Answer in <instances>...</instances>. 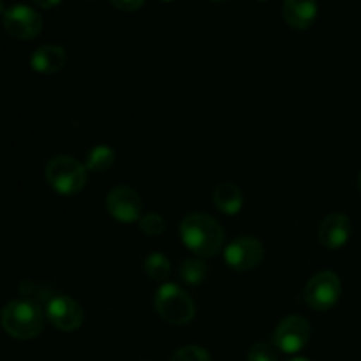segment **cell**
I'll return each instance as SVG.
<instances>
[{
	"label": "cell",
	"mask_w": 361,
	"mask_h": 361,
	"mask_svg": "<svg viewBox=\"0 0 361 361\" xmlns=\"http://www.w3.org/2000/svg\"><path fill=\"white\" fill-rule=\"evenodd\" d=\"M180 238L190 252L196 254V257L207 259L217 256L222 250L224 229L212 215L194 212L183 217L180 224Z\"/></svg>",
	"instance_id": "obj_1"
},
{
	"label": "cell",
	"mask_w": 361,
	"mask_h": 361,
	"mask_svg": "<svg viewBox=\"0 0 361 361\" xmlns=\"http://www.w3.org/2000/svg\"><path fill=\"white\" fill-rule=\"evenodd\" d=\"M4 331L18 341H30L39 337L44 328V316L37 303L30 300H13L0 312Z\"/></svg>",
	"instance_id": "obj_2"
},
{
	"label": "cell",
	"mask_w": 361,
	"mask_h": 361,
	"mask_svg": "<svg viewBox=\"0 0 361 361\" xmlns=\"http://www.w3.org/2000/svg\"><path fill=\"white\" fill-rule=\"evenodd\" d=\"M44 176L55 192L62 196H76L87 185L88 171L85 164L71 155H55L46 164Z\"/></svg>",
	"instance_id": "obj_3"
},
{
	"label": "cell",
	"mask_w": 361,
	"mask_h": 361,
	"mask_svg": "<svg viewBox=\"0 0 361 361\" xmlns=\"http://www.w3.org/2000/svg\"><path fill=\"white\" fill-rule=\"evenodd\" d=\"M154 307L166 323L176 326L189 324L196 316L194 300L176 284H162L154 296Z\"/></svg>",
	"instance_id": "obj_4"
},
{
	"label": "cell",
	"mask_w": 361,
	"mask_h": 361,
	"mask_svg": "<svg viewBox=\"0 0 361 361\" xmlns=\"http://www.w3.org/2000/svg\"><path fill=\"white\" fill-rule=\"evenodd\" d=\"M341 295L342 284L338 275L334 271H321L307 282L303 300L312 310L324 312V310H330L337 305Z\"/></svg>",
	"instance_id": "obj_5"
},
{
	"label": "cell",
	"mask_w": 361,
	"mask_h": 361,
	"mask_svg": "<svg viewBox=\"0 0 361 361\" xmlns=\"http://www.w3.org/2000/svg\"><path fill=\"white\" fill-rule=\"evenodd\" d=\"M4 30L18 41H30L35 39L42 30V18L32 7L25 4H14L4 13Z\"/></svg>",
	"instance_id": "obj_6"
},
{
	"label": "cell",
	"mask_w": 361,
	"mask_h": 361,
	"mask_svg": "<svg viewBox=\"0 0 361 361\" xmlns=\"http://www.w3.org/2000/svg\"><path fill=\"white\" fill-rule=\"evenodd\" d=\"M312 328L302 316H288L277 324L274 331V345L286 355L302 351L310 341Z\"/></svg>",
	"instance_id": "obj_7"
},
{
	"label": "cell",
	"mask_w": 361,
	"mask_h": 361,
	"mask_svg": "<svg viewBox=\"0 0 361 361\" xmlns=\"http://www.w3.org/2000/svg\"><path fill=\"white\" fill-rule=\"evenodd\" d=\"M264 257L263 243L252 236H240L224 249V261L235 271H249L259 267Z\"/></svg>",
	"instance_id": "obj_8"
},
{
	"label": "cell",
	"mask_w": 361,
	"mask_h": 361,
	"mask_svg": "<svg viewBox=\"0 0 361 361\" xmlns=\"http://www.w3.org/2000/svg\"><path fill=\"white\" fill-rule=\"evenodd\" d=\"M106 210L115 221L130 224V222H137L141 219L143 203L136 190L127 185H118L109 190L108 197H106Z\"/></svg>",
	"instance_id": "obj_9"
},
{
	"label": "cell",
	"mask_w": 361,
	"mask_h": 361,
	"mask_svg": "<svg viewBox=\"0 0 361 361\" xmlns=\"http://www.w3.org/2000/svg\"><path fill=\"white\" fill-rule=\"evenodd\" d=\"M48 321L60 331H76L83 324V307L74 298L66 295L53 296L46 305Z\"/></svg>",
	"instance_id": "obj_10"
},
{
	"label": "cell",
	"mask_w": 361,
	"mask_h": 361,
	"mask_svg": "<svg viewBox=\"0 0 361 361\" xmlns=\"http://www.w3.org/2000/svg\"><path fill=\"white\" fill-rule=\"evenodd\" d=\"M317 236H319L321 245H324L326 249H341L351 236V221L348 215L341 214V212L326 215L319 224Z\"/></svg>",
	"instance_id": "obj_11"
},
{
	"label": "cell",
	"mask_w": 361,
	"mask_h": 361,
	"mask_svg": "<svg viewBox=\"0 0 361 361\" xmlns=\"http://www.w3.org/2000/svg\"><path fill=\"white\" fill-rule=\"evenodd\" d=\"M282 16L295 30H307L317 18V0H284Z\"/></svg>",
	"instance_id": "obj_12"
},
{
	"label": "cell",
	"mask_w": 361,
	"mask_h": 361,
	"mask_svg": "<svg viewBox=\"0 0 361 361\" xmlns=\"http://www.w3.org/2000/svg\"><path fill=\"white\" fill-rule=\"evenodd\" d=\"M67 53L59 44H44L30 56V67L39 74H56L66 67Z\"/></svg>",
	"instance_id": "obj_13"
},
{
	"label": "cell",
	"mask_w": 361,
	"mask_h": 361,
	"mask_svg": "<svg viewBox=\"0 0 361 361\" xmlns=\"http://www.w3.org/2000/svg\"><path fill=\"white\" fill-rule=\"evenodd\" d=\"M215 208L222 212L224 215H236L240 214L243 207V194L236 183L233 182H221L214 189L212 194Z\"/></svg>",
	"instance_id": "obj_14"
},
{
	"label": "cell",
	"mask_w": 361,
	"mask_h": 361,
	"mask_svg": "<svg viewBox=\"0 0 361 361\" xmlns=\"http://www.w3.org/2000/svg\"><path fill=\"white\" fill-rule=\"evenodd\" d=\"M116 155L115 150L106 145H99V147H94L87 154V159H85V168L87 171L92 173H106L115 166Z\"/></svg>",
	"instance_id": "obj_15"
},
{
	"label": "cell",
	"mask_w": 361,
	"mask_h": 361,
	"mask_svg": "<svg viewBox=\"0 0 361 361\" xmlns=\"http://www.w3.org/2000/svg\"><path fill=\"white\" fill-rule=\"evenodd\" d=\"M178 274L185 284L200 286L208 277V267L201 257H192V259H185L180 264Z\"/></svg>",
	"instance_id": "obj_16"
},
{
	"label": "cell",
	"mask_w": 361,
	"mask_h": 361,
	"mask_svg": "<svg viewBox=\"0 0 361 361\" xmlns=\"http://www.w3.org/2000/svg\"><path fill=\"white\" fill-rule=\"evenodd\" d=\"M143 267L148 277L159 282L166 281V279L169 277V274H171V263H169L168 257L161 252H152L150 256L145 259Z\"/></svg>",
	"instance_id": "obj_17"
},
{
	"label": "cell",
	"mask_w": 361,
	"mask_h": 361,
	"mask_svg": "<svg viewBox=\"0 0 361 361\" xmlns=\"http://www.w3.org/2000/svg\"><path fill=\"white\" fill-rule=\"evenodd\" d=\"M137 222H140L137 226H140L141 233H143L145 236H152V238H154V236H161L166 229L164 219L159 214H154V212H152V214L141 215V219Z\"/></svg>",
	"instance_id": "obj_18"
},
{
	"label": "cell",
	"mask_w": 361,
	"mask_h": 361,
	"mask_svg": "<svg viewBox=\"0 0 361 361\" xmlns=\"http://www.w3.org/2000/svg\"><path fill=\"white\" fill-rule=\"evenodd\" d=\"M279 349L268 342H257L249 349V361H279Z\"/></svg>",
	"instance_id": "obj_19"
},
{
	"label": "cell",
	"mask_w": 361,
	"mask_h": 361,
	"mask_svg": "<svg viewBox=\"0 0 361 361\" xmlns=\"http://www.w3.org/2000/svg\"><path fill=\"white\" fill-rule=\"evenodd\" d=\"M169 361H212V356L201 345H185L178 349Z\"/></svg>",
	"instance_id": "obj_20"
},
{
	"label": "cell",
	"mask_w": 361,
	"mask_h": 361,
	"mask_svg": "<svg viewBox=\"0 0 361 361\" xmlns=\"http://www.w3.org/2000/svg\"><path fill=\"white\" fill-rule=\"evenodd\" d=\"M109 4L118 11H123V13H134V11L143 7L145 0H109Z\"/></svg>",
	"instance_id": "obj_21"
},
{
	"label": "cell",
	"mask_w": 361,
	"mask_h": 361,
	"mask_svg": "<svg viewBox=\"0 0 361 361\" xmlns=\"http://www.w3.org/2000/svg\"><path fill=\"white\" fill-rule=\"evenodd\" d=\"M60 2H62V0H34L35 6L41 7V9H53V7L59 6Z\"/></svg>",
	"instance_id": "obj_22"
},
{
	"label": "cell",
	"mask_w": 361,
	"mask_h": 361,
	"mask_svg": "<svg viewBox=\"0 0 361 361\" xmlns=\"http://www.w3.org/2000/svg\"><path fill=\"white\" fill-rule=\"evenodd\" d=\"M358 190H360V194H361V171H360V175H358Z\"/></svg>",
	"instance_id": "obj_23"
},
{
	"label": "cell",
	"mask_w": 361,
	"mask_h": 361,
	"mask_svg": "<svg viewBox=\"0 0 361 361\" xmlns=\"http://www.w3.org/2000/svg\"><path fill=\"white\" fill-rule=\"evenodd\" d=\"M289 361H310V360H307V358H293V360H289Z\"/></svg>",
	"instance_id": "obj_24"
},
{
	"label": "cell",
	"mask_w": 361,
	"mask_h": 361,
	"mask_svg": "<svg viewBox=\"0 0 361 361\" xmlns=\"http://www.w3.org/2000/svg\"><path fill=\"white\" fill-rule=\"evenodd\" d=\"M4 13V0H0V14Z\"/></svg>",
	"instance_id": "obj_25"
},
{
	"label": "cell",
	"mask_w": 361,
	"mask_h": 361,
	"mask_svg": "<svg viewBox=\"0 0 361 361\" xmlns=\"http://www.w3.org/2000/svg\"><path fill=\"white\" fill-rule=\"evenodd\" d=\"M212 2H224V0H212Z\"/></svg>",
	"instance_id": "obj_26"
},
{
	"label": "cell",
	"mask_w": 361,
	"mask_h": 361,
	"mask_svg": "<svg viewBox=\"0 0 361 361\" xmlns=\"http://www.w3.org/2000/svg\"><path fill=\"white\" fill-rule=\"evenodd\" d=\"M261 2H264V0H261Z\"/></svg>",
	"instance_id": "obj_27"
}]
</instances>
